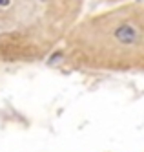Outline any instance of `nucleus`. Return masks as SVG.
<instances>
[{"instance_id":"nucleus-1","label":"nucleus","mask_w":144,"mask_h":152,"mask_svg":"<svg viewBox=\"0 0 144 152\" xmlns=\"http://www.w3.org/2000/svg\"><path fill=\"white\" fill-rule=\"evenodd\" d=\"M55 53L60 64L79 72L144 73V0L82 15Z\"/></svg>"},{"instance_id":"nucleus-2","label":"nucleus","mask_w":144,"mask_h":152,"mask_svg":"<svg viewBox=\"0 0 144 152\" xmlns=\"http://www.w3.org/2000/svg\"><path fill=\"white\" fill-rule=\"evenodd\" d=\"M91 0H38L27 24L0 33V66H31L55 55Z\"/></svg>"},{"instance_id":"nucleus-3","label":"nucleus","mask_w":144,"mask_h":152,"mask_svg":"<svg viewBox=\"0 0 144 152\" xmlns=\"http://www.w3.org/2000/svg\"><path fill=\"white\" fill-rule=\"evenodd\" d=\"M38 11V0H0V33L27 24Z\"/></svg>"},{"instance_id":"nucleus-4","label":"nucleus","mask_w":144,"mask_h":152,"mask_svg":"<svg viewBox=\"0 0 144 152\" xmlns=\"http://www.w3.org/2000/svg\"><path fill=\"white\" fill-rule=\"evenodd\" d=\"M98 4H104V6H109V4H117V2H124V0H97Z\"/></svg>"}]
</instances>
